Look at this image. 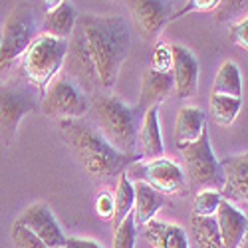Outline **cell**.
I'll return each mask as SVG.
<instances>
[{
  "mask_svg": "<svg viewBox=\"0 0 248 248\" xmlns=\"http://www.w3.org/2000/svg\"><path fill=\"white\" fill-rule=\"evenodd\" d=\"M78 26L86 36L101 90H111L119 70L131 50V28L121 16H78Z\"/></svg>",
  "mask_w": 248,
  "mask_h": 248,
  "instance_id": "cell-2",
  "label": "cell"
},
{
  "mask_svg": "<svg viewBox=\"0 0 248 248\" xmlns=\"http://www.w3.org/2000/svg\"><path fill=\"white\" fill-rule=\"evenodd\" d=\"M133 199H135L133 183H131L127 173H121L117 177V189L113 193V217H111L113 231L131 215V211H133Z\"/></svg>",
  "mask_w": 248,
  "mask_h": 248,
  "instance_id": "cell-22",
  "label": "cell"
},
{
  "mask_svg": "<svg viewBox=\"0 0 248 248\" xmlns=\"http://www.w3.org/2000/svg\"><path fill=\"white\" fill-rule=\"evenodd\" d=\"M175 90L173 74L171 72H155L147 68L141 76V92L137 101V111H147L149 108H159V103L165 101Z\"/></svg>",
  "mask_w": 248,
  "mask_h": 248,
  "instance_id": "cell-15",
  "label": "cell"
},
{
  "mask_svg": "<svg viewBox=\"0 0 248 248\" xmlns=\"http://www.w3.org/2000/svg\"><path fill=\"white\" fill-rule=\"evenodd\" d=\"M231 38L232 42L240 48H248V20L246 18H240L238 22L231 24Z\"/></svg>",
  "mask_w": 248,
  "mask_h": 248,
  "instance_id": "cell-31",
  "label": "cell"
},
{
  "mask_svg": "<svg viewBox=\"0 0 248 248\" xmlns=\"http://www.w3.org/2000/svg\"><path fill=\"white\" fill-rule=\"evenodd\" d=\"M220 2H217V0H191V2H187V6L181 8L179 12H175L171 16V20L175 18H181L185 14H189V12H211L215 8H218Z\"/></svg>",
  "mask_w": 248,
  "mask_h": 248,
  "instance_id": "cell-30",
  "label": "cell"
},
{
  "mask_svg": "<svg viewBox=\"0 0 248 248\" xmlns=\"http://www.w3.org/2000/svg\"><path fill=\"white\" fill-rule=\"evenodd\" d=\"M64 143L72 149L79 165L86 173L99 183L109 185L121 173H125L131 165L143 161L139 153L125 155L115 151L109 143L103 139L88 119H64L58 123Z\"/></svg>",
  "mask_w": 248,
  "mask_h": 248,
  "instance_id": "cell-1",
  "label": "cell"
},
{
  "mask_svg": "<svg viewBox=\"0 0 248 248\" xmlns=\"http://www.w3.org/2000/svg\"><path fill=\"white\" fill-rule=\"evenodd\" d=\"M68 50V40H60L48 34H38L26 52L20 58V70H22L28 84L42 97L54 78L64 66V58Z\"/></svg>",
  "mask_w": 248,
  "mask_h": 248,
  "instance_id": "cell-4",
  "label": "cell"
},
{
  "mask_svg": "<svg viewBox=\"0 0 248 248\" xmlns=\"http://www.w3.org/2000/svg\"><path fill=\"white\" fill-rule=\"evenodd\" d=\"M213 95L242 97V78L234 62H222V66L218 68V74L215 78Z\"/></svg>",
  "mask_w": 248,
  "mask_h": 248,
  "instance_id": "cell-23",
  "label": "cell"
},
{
  "mask_svg": "<svg viewBox=\"0 0 248 248\" xmlns=\"http://www.w3.org/2000/svg\"><path fill=\"white\" fill-rule=\"evenodd\" d=\"M137 143L141 145V157L145 161L159 159L165 153L163 147V135L159 127V108H149L143 111L141 123H139V133H137Z\"/></svg>",
  "mask_w": 248,
  "mask_h": 248,
  "instance_id": "cell-17",
  "label": "cell"
},
{
  "mask_svg": "<svg viewBox=\"0 0 248 248\" xmlns=\"http://www.w3.org/2000/svg\"><path fill=\"white\" fill-rule=\"evenodd\" d=\"M78 10L72 2H66V0H60L54 6H50L44 14V32L48 36L60 38V40H68L78 24Z\"/></svg>",
  "mask_w": 248,
  "mask_h": 248,
  "instance_id": "cell-20",
  "label": "cell"
},
{
  "mask_svg": "<svg viewBox=\"0 0 248 248\" xmlns=\"http://www.w3.org/2000/svg\"><path fill=\"white\" fill-rule=\"evenodd\" d=\"M181 155L187 165V173H185L187 185H191L193 191L222 189V167L211 147L209 131L204 129L195 143L181 151Z\"/></svg>",
  "mask_w": 248,
  "mask_h": 248,
  "instance_id": "cell-5",
  "label": "cell"
},
{
  "mask_svg": "<svg viewBox=\"0 0 248 248\" xmlns=\"http://www.w3.org/2000/svg\"><path fill=\"white\" fill-rule=\"evenodd\" d=\"M10 238H12L14 248H48L30 229H26V226L20 224L18 220L12 224V229H10Z\"/></svg>",
  "mask_w": 248,
  "mask_h": 248,
  "instance_id": "cell-27",
  "label": "cell"
},
{
  "mask_svg": "<svg viewBox=\"0 0 248 248\" xmlns=\"http://www.w3.org/2000/svg\"><path fill=\"white\" fill-rule=\"evenodd\" d=\"M90 125L106 139L109 145L125 155H135L141 111L125 106L121 99L109 93H95L90 99Z\"/></svg>",
  "mask_w": 248,
  "mask_h": 248,
  "instance_id": "cell-3",
  "label": "cell"
},
{
  "mask_svg": "<svg viewBox=\"0 0 248 248\" xmlns=\"http://www.w3.org/2000/svg\"><path fill=\"white\" fill-rule=\"evenodd\" d=\"M129 169L131 171L135 169V173L139 177L135 181H143L163 197L185 193L189 187L185 171L173 159L159 157V159H151V161H139V163L131 165Z\"/></svg>",
  "mask_w": 248,
  "mask_h": 248,
  "instance_id": "cell-9",
  "label": "cell"
},
{
  "mask_svg": "<svg viewBox=\"0 0 248 248\" xmlns=\"http://www.w3.org/2000/svg\"><path fill=\"white\" fill-rule=\"evenodd\" d=\"M171 54H173L171 74H173V84H175L173 93L179 99H187V97L195 95V92H197L199 60L195 58V54L191 50H187L185 46H177V44L171 46Z\"/></svg>",
  "mask_w": 248,
  "mask_h": 248,
  "instance_id": "cell-14",
  "label": "cell"
},
{
  "mask_svg": "<svg viewBox=\"0 0 248 248\" xmlns=\"http://www.w3.org/2000/svg\"><path fill=\"white\" fill-rule=\"evenodd\" d=\"M206 129V115L199 108L185 106L179 109L177 119H175V147L183 151L195 143L201 133Z\"/></svg>",
  "mask_w": 248,
  "mask_h": 248,
  "instance_id": "cell-19",
  "label": "cell"
},
{
  "mask_svg": "<svg viewBox=\"0 0 248 248\" xmlns=\"http://www.w3.org/2000/svg\"><path fill=\"white\" fill-rule=\"evenodd\" d=\"M64 248H103L99 242L92 240V238H78V236H70L66 238Z\"/></svg>",
  "mask_w": 248,
  "mask_h": 248,
  "instance_id": "cell-33",
  "label": "cell"
},
{
  "mask_svg": "<svg viewBox=\"0 0 248 248\" xmlns=\"http://www.w3.org/2000/svg\"><path fill=\"white\" fill-rule=\"evenodd\" d=\"M36 93L18 84H0V135L8 143L24 115L36 111Z\"/></svg>",
  "mask_w": 248,
  "mask_h": 248,
  "instance_id": "cell-10",
  "label": "cell"
},
{
  "mask_svg": "<svg viewBox=\"0 0 248 248\" xmlns=\"http://www.w3.org/2000/svg\"><path fill=\"white\" fill-rule=\"evenodd\" d=\"M222 167V189L220 197L222 201L238 206H244L248 202V153H236L220 159Z\"/></svg>",
  "mask_w": 248,
  "mask_h": 248,
  "instance_id": "cell-11",
  "label": "cell"
},
{
  "mask_svg": "<svg viewBox=\"0 0 248 248\" xmlns=\"http://www.w3.org/2000/svg\"><path fill=\"white\" fill-rule=\"evenodd\" d=\"M240 108H242V97L211 95V113L218 125H224V127L232 125Z\"/></svg>",
  "mask_w": 248,
  "mask_h": 248,
  "instance_id": "cell-25",
  "label": "cell"
},
{
  "mask_svg": "<svg viewBox=\"0 0 248 248\" xmlns=\"http://www.w3.org/2000/svg\"><path fill=\"white\" fill-rule=\"evenodd\" d=\"M143 234L151 242L153 248H189V238L183 226L151 220L143 226Z\"/></svg>",
  "mask_w": 248,
  "mask_h": 248,
  "instance_id": "cell-21",
  "label": "cell"
},
{
  "mask_svg": "<svg viewBox=\"0 0 248 248\" xmlns=\"http://www.w3.org/2000/svg\"><path fill=\"white\" fill-rule=\"evenodd\" d=\"M62 70L66 72L64 76L70 78L86 95L99 93V90H101L99 78H97L92 54H90L88 44H86V36L78 24H76L72 36L68 38V50H66V58H64Z\"/></svg>",
  "mask_w": 248,
  "mask_h": 248,
  "instance_id": "cell-8",
  "label": "cell"
},
{
  "mask_svg": "<svg viewBox=\"0 0 248 248\" xmlns=\"http://www.w3.org/2000/svg\"><path fill=\"white\" fill-rule=\"evenodd\" d=\"M95 211L101 218H111L113 217V195L109 191H101L95 199Z\"/></svg>",
  "mask_w": 248,
  "mask_h": 248,
  "instance_id": "cell-32",
  "label": "cell"
},
{
  "mask_svg": "<svg viewBox=\"0 0 248 248\" xmlns=\"http://www.w3.org/2000/svg\"><path fill=\"white\" fill-rule=\"evenodd\" d=\"M42 113L52 119H84L90 111V97L66 76L56 78L42 95Z\"/></svg>",
  "mask_w": 248,
  "mask_h": 248,
  "instance_id": "cell-7",
  "label": "cell"
},
{
  "mask_svg": "<svg viewBox=\"0 0 248 248\" xmlns=\"http://www.w3.org/2000/svg\"><path fill=\"white\" fill-rule=\"evenodd\" d=\"M133 222H135V229H143L147 222H151L157 213L165 206V197L159 195L157 191H153L149 185H145L143 181H133Z\"/></svg>",
  "mask_w": 248,
  "mask_h": 248,
  "instance_id": "cell-18",
  "label": "cell"
},
{
  "mask_svg": "<svg viewBox=\"0 0 248 248\" xmlns=\"http://www.w3.org/2000/svg\"><path fill=\"white\" fill-rule=\"evenodd\" d=\"M38 36L36 14L30 4H16L0 32V70L22 58L32 40Z\"/></svg>",
  "mask_w": 248,
  "mask_h": 248,
  "instance_id": "cell-6",
  "label": "cell"
},
{
  "mask_svg": "<svg viewBox=\"0 0 248 248\" xmlns=\"http://www.w3.org/2000/svg\"><path fill=\"white\" fill-rule=\"evenodd\" d=\"M191 226H193V234L201 248H222L218 224L215 217L191 215Z\"/></svg>",
  "mask_w": 248,
  "mask_h": 248,
  "instance_id": "cell-24",
  "label": "cell"
},
{
  "mask_svg": "<svg viewBox=\"0 0 248 248\" xmlns=\"http://www.w3.org/2000/svg\"><path fill=\"white\" fill-rule=\"evenodd\" d=\"M218 232L222 240V248H236L248 232V218L242 209H236L234 204L222 201L215 213Z\"/></svg>",
  "mask_w": 248,
  "mask_h": 248,
  "instance_id": "cell-16",
  "label": "cell"
},
{
  "mask_svg": "<svg viewBox=\"0 0 248 248\" xmlns=\"http://www.w3.org/2000/svg\"><path fill=\"white\" fill-rule=\"evenodd\" d=\"M18 222L30 229L40 240H42L48 248H64L66 244V234L62 231L60 222L56 220L50 206L44 202H34L22 211L18 217Z\"/></svg>",
  "mask_w": 248,
  "mask_h": 248,
  "instance_id": "cell-13",
  "label": "cell"
},
{
  "mask_svg": "<svg viewBox=\"0 0 248 248\" xmlns=\"http://www.w3.org/2000/svg\"><path fill=\"white\" fill-rule=\"evenodd\" d=\"M127 6L137 34L145 42H153L165 24L171 22L173 16L171 4L161 2V0H133V2H127Z\"/></svg>",
  "mask_w": 248,
  "mask_h": 248,
  "instance_id": "cell-12",
  "label": "cell"
},
{
  "mask_svg": "<svg viewBox=\"0 0 248 248\" xmlns=\"http://www.w3.org/2000/svg\"><path fill=\"white\" fill-rule=\"evenodd\" d=\"M236 248H248V242H246V238H244V240H242V242H240Z\"/></svg>",
  "mask_w": 248,
  "mask_h": 248,
  "instance_id": "cell-34",
  "label": "cell"
},
{
  "mask_svg": "<svg viewBox=\"0 0 248 248\" xmlns=\"http://www.w3.org/2000/svg\"><path fill=\"white\" fill-rule=\"evenodd\" d=\"M220 202H222L220 191H215V189L199 191L197 197H195V202H193V215H197V217H215Z\"/></svg>",
  "mask_w": 248,
  "mask_h": 248,
  "instance_id": "cell-26",
  "label": "cell"
},
{
  "mask_svg": "<svg viewBox=\"0 0 248 248\" xmlns=\"http://www.w3.org/2000/svg\"><path fill=\"white\" fill-rule=\"evenodd\" d=\"M171 66H173L171 44H157L153 48V56H151V70H155V72H171Z\"/></svg>",
  "mask_w": 248,
  "mask_h": 248,
  "instance_id": "cell-29",
  "label": "cell"
},
{
  "mask_svg": "<svg viewBox=\"0 0 248 248\" xmlns=\"http://www.w3.org/2000/svg\"><path fill=\"white\" fill-rule=\"evenodd\" d=\"M135 240H137V229L133 217L129 215L113 231V248H135Z\"/></svg>",
  "mask_w": 248,
  "mask_h": 248,
  "instance_id": "cell-28",
  "label": "cell"
}]
</instances>
